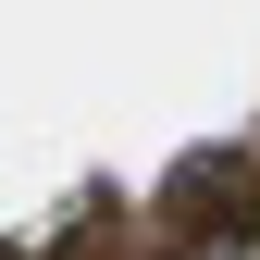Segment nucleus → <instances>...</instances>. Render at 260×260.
<instances>
[{
  "label": "nucleus",
  "instance_id": "1",
  "mask_svg": "<svg viewBox=\"0 0 260 260\" xmlns=\"http://www.w3.org/2000/svg\"><path fill=\"white\" fill-rule=\"evenodd\" d=\"M186 260H260V236H199Z\"/></svg>",
  "mask_w": 260,
  "mask_h": 260
}]
</instances>
